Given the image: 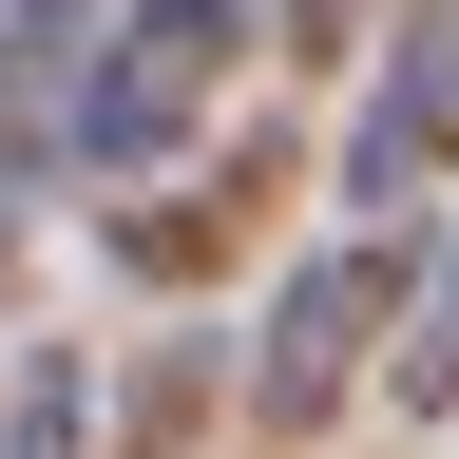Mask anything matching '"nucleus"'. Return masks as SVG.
Instances as JSON below:
<instances>
[{"mask_svg": "<svg viewBox=\"0 0 459 459\" xmlns=\"http://www.w3.org/2000/svg\"><path fill=\"white\" fill-rule=\"evenodd\" d=\"M402 325H421V249H402V211H344V249H307L268 287V325H249V421L325 440L344 402L402 364Z\"/></svg>", "mask_w": 459, "mask_h": 459, "instance_id": "f257e3e1", "label": "nucleus"}, {"mask_svg": "<svg viewBox=\"0 0 459 459\" xmlns=\"http://www.w3.org/2000/svg\"><path fill=\"white\" fill-rule=\"evenodd\" d=\"M249 39H268V0H115V39H96V115H77V172H96V192H153L172 153H211V115H230V77H249Z\"/></svg>", "mask_w": 459, "mask_h": 459, "instance_id": "f03ea898", "label": "nucleus"}, {"mask_svg": "<svg viewBox=\"0 0 459 459\" xmlns=\"http://www.w3.org/2000/svg\"><path fill=\"white\" fill-rule=\"evenodd\" d=\"M440 172H459V20L402 0L383 77H364V115H344V211H421Z\"/></svg>", "mask_w": 459, "mask_h": 459, "instance_id": "7ed1b4c3", "label": "nucleus"}, {"mask_svg": "<svg viewBox=\"0 0 459 459\" xmlns=\"http://www.w3.org/2000/svg\"><path fill=\"white\" fill-rule=\"evenodd\" d=\"M96 39H115V0H0V153H20V172H77Z\"/></svg>", "mask_w": 459, "mask_h": 459, "instance_id": "20e7f679", "label": "nucleus"}, {"mask_svg": "<svg viewBox=\"0 0 459 459\" xmlns=\"http://www.w3.org/2000/svg\"><path fill=\"white\" fill-rule=\"evenodd\" d=\"M230 230H249V153H172L153 192H115V268H153V287H192Z\"/></svg>", "mask_w": 459, "mask_h": 459, "instance_id": "39448f33", "label": "nucleus"}, {"mask_svg": "<svg viewBox=\"0 0 459 459\" xmlns=\"http://www.w3.org/2000/svg\"><path fill=\"white\" fill-rule=\"evenodd\" d=\"M0 459H115V440H96V364H77V344H20V402H0Z\"/></svg>", "mask_w": 459, "mask_h": 459, "instance_id": "423d86ee", "label": "nucleus"}, {"mask_svg": "<svg viewBox=\"0 0 459 459\" xmlns=\"http://www.w3.org/2000/svg\"><path fill=\"white\" fill-rule=\"evenodd\" d=\"M383 402H421V421H459V249L421 268V325H402V364H383Z\"/></svg>", "mask_w": 459, "mask_h": 459, "instance_id": "0eeeda50", "label": "nucleus"}, {"mask_svg": "<svg viewBox=\"0 0 459 459\" xmlns=\"http://www.w3.org/2000/svg\"><path fill=\"white\" fill-rule=\"evenodd\" d=\"M20 192H39V172H20V153H0V287H20Z\"/></svg>", "mask_w": 459, "mask_h": 459, "instance_id": "6e6552de", "label": "nucleus"}, {"mask_svg": "<svg viewBox=\"0 0 459 459\" xmlns=\"http://www.w3.org/2000/svg\"><path fill=\"white\" fill-rule=\"evenodd\" d=\"M421 20H459V0H421Z\"/></svg>", "mask_w": 459, "mask_h": 459, "instance_id": "1a4fd4ad", "label": "nucleus"}]
</instances>
